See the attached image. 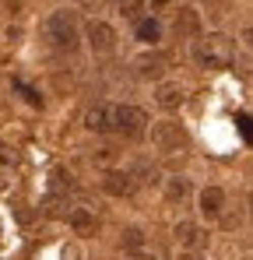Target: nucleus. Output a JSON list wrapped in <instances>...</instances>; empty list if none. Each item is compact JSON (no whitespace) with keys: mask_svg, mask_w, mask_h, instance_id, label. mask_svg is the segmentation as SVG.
<instances>
[{"mask_svg":"<svg viewBox=\"0 0 253 260\" xmlns=\"http://www.w3.org/2000/svg\"><path fill=\"white\" fill-rule=\"evenodd\" d=\"M84 127L91 130V134H123V137H141L144 127H148V116H144V109H137V106L102 102V106H91V109H88Z\"/></svg>","mask_w":253,"mask_h":260,"instance_id":"1","label":"nucleus"},{"mask_svg":"<svg viewBox=\"0 0 253 260\" xmlns=\"http://www.w3.org/2000/svg\"><path fill=\"white\" fill-rule=\"evenodd\" d=\"M194 60L208 71H225L236 60V46L229 36H204L194 43Z\"/></svg>","mask_w":253,"mask_h":260,"instance_id":"2","label":"nucleus"},{"mask_svg":"<svg viewBox=\"0 0 253 260\" xmlns=\"http://www.w3.org/2000/svg\"><path fill=\"white\" fill-rule=\"evenodd\" d=\"M46 39L53 49H64V53H74L78 49V18L74 11H53L46 18Z\"/></svg>","mask_w":253,"mask_h":260,"instance_id":"3","label":"nucleus"},{"mask_svg":"<svg viewBox=\"0 0 253 260\" xmlns=\"http://www.w3.org/2000/svg\"><path fill=\"white\" fill-rule=\"evenodd\" d=\"M186 130L179 127V123H155L151 127V144L159 148V151H179V148H186Z\"/></svg>","mask_w":253,"mask_h":260,"instance_id":"4","label":"nucleus"},{"mask_svg":"<svg viewBox=\"0 0 253 260\" xmlns=\"http://www.w3.org/2000/svg\"><path fill=\"white\" fill-rule=\"evenodd\" d=\"M88 46H91V53H113L116 49V28L109 21H88Z\"/></svg>","mask_w":253,"mask_h":260,"instance_id":"5","label":"nucleus"},{"mask_svg":"<svg viewBox=\"0 0 253 260\" xmlns=\"http://www.w3.org/2000/svg\"><path fill=\"white\" fill-rule=\"evenodd\" d=\"M222 211H225V190L222 186H204L201 190V215L218 218Z\"/></svg>","mask_w":253,"mask_h":260,"instance_id":"6","label":"nucleus"},{"mask_svg":"<svg viewBox=\"0 0 253 260\" xmlns=\"http://www.w3.org/2000/svg\"><path fill=\"white\" fill-rule=\"evenodd\" d=\"M176 239H179L186 250H201V246L208 243V232H204L201 225H194V221H179V225H176Z\"/></svg>","mask_w":253,"mask_h":260,"instance_id":"7","label":"nucleus"},{"mask_svg":"<svg viewBox=\"0 0 253 260\" xmlns=\"http://www.w3.org/2000/svg\"><path fill=\"white\" fill-rule=\"evenodd\" d=\"M102 190H106L109 197H130V193H134V176L130 173H106Z\"/></svg>","mask_w":253,"mask_h":260,"instance_id":"8","label":"nucleus"},{"mask_svg":"<svg viewBox=\"0 0 253 260\" xmlns=\"http://www.w3.org/2000/svg\"><path fill=\"white\" fill-rule=\"evenodd\" d=\"M183 99H186V95H183V88L176 85V81H162V85L155 88V102H159L162 109H179Z\"/></svg>","mask_w":253,"mask_h":260,"instance_id":"9","label":"nucleus"},{"mask_svg":"<svg viewBox=\"0 0 253 260\" xmlns=\"http://www.w3.org/2000/svg\"><path fill=\"white\" fill-rule=\"evenodd\" d=\"M176 32L179 36H197L201 32V18L194 7H176Z\"/></svg>","mask_w":253,"mask_h":260,"instance_id":"10","label":"nucleus"},{"mask_svg":"<svg viewBox=\"0 0 253 260\" xmlns=\"http://www.w3.org/2000/svg\"><path fill=\"white\" fill-rule=\"evenodd\" d=\"M134 67H137L141 78H159V74L166 71V56H137Z\"/></svg>","mask_w":253,"mask_h":260,"instance_id":"11","label":"nucleus"},{"mask_svg":"<svg viewBox=\"0 0 253 260\" xmlns=\"http://www.w3.org/2000/svg\"><path fill=\"white\" fill-rule=\"evenodd\" d=\"M71 229H74L78 236H91V232H95V215H91L88 208H74V211H71Z\"/></svg>","mask_w":253,"mask_h":260,"instance_id":"12","label":"nucleus"},{"mask_svg":"<svg viewBox=\"0 0 253 260\" xmlns=\"http://www.w3.org/2000/svg\"><path fill=\"white\" fill-rule=\"evenodd\" d=\"M137 39L144 46H155L162 39V25H159L155 18H141V21H137Z\"/></svg>","mask_w":253,"mask_h":260,"instance_id":"13","label":"nucleus"},{"mask_svg":"<svg viewBox=\"0 0 253 260\" xmlns=\"http://www.w3.org/2000/svg\"><path fill=\"white\" fill-rule=\"evenodd\" d=\"M120 243H123V250H130V253H137V250L144 246V232H141V229H123Z\"/></svg>","mask_w":253,"mask_h":260,"instance_id":"14","label":"nucleus"},{"mask_svg":"<svg viewBox=\"0 0 253 260\" xmlns=\"http://www.w3.org/2000/svg\"><path fill=\"white\" fill-rule=\"evenodd\" d=\"M166 193H169V201H183V197H186V193H190V183H186V179H179V176H176V179H169Z\"/></svg>","mask_w":253,"mask_h":260,"instance_id":"15","label":"nucleus"},{"mask_svg":"<svg viewBox=\"0 0 253 260\" xmlns=\"http://www.w3.org/2000/svg\"><path fill=\"white\" fill-rule=\"evenodd\" d=\"M120 7H123V18H130V21H141L144 0H120Z\"/></svg>","mask_w":253,"mask_h":260,"instance_id":"16","label":"nucleus"},{"mask_svg":"<svg viewBox=\"0 0 253 260\" xmlns=\"http://www.w3.org/2000/svg\"><path fill=\"white\" fill-rule=\"evenodd\" d=\"M53 190H71V173L67 169H53Z\"/></svg>","mask_w":253,"mask_h":260,"instance_id":"17","label":"nucleus"},{"mask_svg":"<svg viewBox=\"0 0 253 260\" xmlns=\"http://www.w3.org/2000/svg\"><path fill=\"white\" fill-rule=\"evenodd\" d=\"M236 123H239V134H243V141H250V137H253V130H250V116H246V113H239V120H236Z\"/></svg>","mask_w":253,"mask_h":260,"instance_id":"18","label":"nucleus"},{"mask_svg":"<svg viewBox=\"0 0 253 260\" xmlns=\"http://www.w3.org/2000/svg\"><path fill=\"white\" fill-rule=\"evenodd\" d=\"M18 88H21V95H25V99H28L32 106H42V99H39V95H36V91H32L28 85H18Z\"/></svg>","mask_w":253,"mask_h":260,"instance_id":"19","label":"nucleus"},{"mask_svg":"<svg viewBox=\"0 0 253 260\" xmlns=\"http://www.w3.org/2000/svg\"><path fill=\"white\" fill-rule=\"evenodd\" d=\"M179 260H204L197 250H186V253H179Z\"/></svg>","mask_w":253,"mask_h":260,"instance_id":"20","label":"nucleus"},{"mask_svg":"<svg viewBox=\"0 0 253 260\" xmlns=\"http://www.w3.org/2000/svg\"><path fill=\"white\" fill-rule=\"evenodd\" d=\"M179 0H151V7H176Z\"/></svg>","mask_w":253,"mask_h":260,"instance_id":"21","label":"nucleus"},{"mask_svg":"<svg viewBox=\"0 0 253 260\" xmlns=\"http://www.w3.org/2000/svg\"><path fill=\"white\" fill-rule=\"evenodd\" d=\"M7 7H11V14H18L21 11V0H7Z\"/></svg>","mask_w":253,"mask_h":260,"instance_id":"22","label":"nucleus"},{"mask_svg":"<svg viewBox=\"0 0 253 260\" xmlns=\"http://www.w3.org/2000/svg\"><path fill=\"white\" fill-rule=\"evenodd\" d=\"M137 260H155V257H137Z\"/></svg>","mask_w":253,"mask_h":260,"instance_id":"23","label":"nucleus"},{"mask_svg":"<svg viewBox=\"0 0 253 260\" xmlns=\"http://www.w3.org/2000/svg\"><path fill=\"white\" fill-rule=\"evenodd\" d=\"M109 4H120V0H109Z\"/></svg>","mask_w":253,"mask_h":260,"instance_id":"24","label":"nucleus"}]
</instances>
